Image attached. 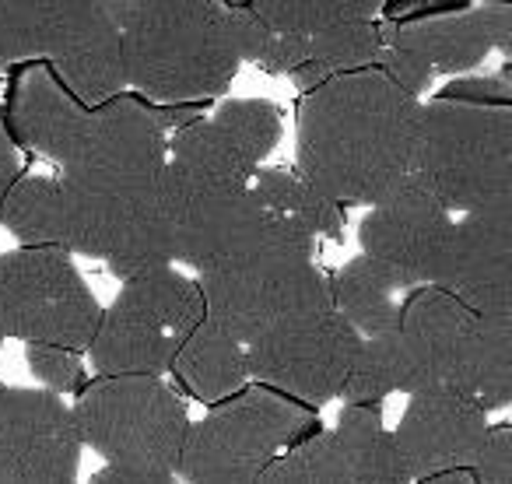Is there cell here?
<instances>
[{
	"label": "cell",
	"instance_id": "1",
	"mask_svg": "<svg viewBox=\"0 0 512 484\" xmlns=\"http://www.w3.org/2000/svg\"><path fill=\"white\" fill-rule=\"evenodd\" d=\"M165 162L169 137L141 102L113 95L92 106L78 148L60 165L74 204V253L102 260L120 281L176 264Z\"/></svg>",
	"mask_w": 512,
	"mask_h": 484
},
{
	"label": "cell",
	"instance_id": "2",
	"mask_svg": "<svg viewBox=\"0 0 512 484\" xmlns=\"http://www.w3.org/2000/svg\"><path fill=\"white\" fill-rule=\"evenodd\" d=\"M421 99L376 64L309 88L299 106V172L344 207H369L411 176Z\"/></svg>",
	"mask_w": 512,
	"mask_h": 484
},
{
	"label": "cell",
	"instance_id": "3",
	"mask_svg": "<svg viewBox=\"0 0 512 484\" xmlns=\"http://www.w3.org/2000/svg\"><path fill=\"white\" fill-rule=\"evenodd\" d=\"M123 81L155 102H200L239 74L225 0H141L120 29Z\"/></svg>",
	"mask_w": 512,
	"mask_h": 484
},
{
	"label": "cell",
	"instance_id": "4",
	"mask_svg": "<svg viewBox=\"0 0 512 484\" xmlns=\"http://www.w3.org/2000/svg\"><path fill=\"white\" fill-rule=\"evenodd\" d=\"M407 179L453 214L512 204V102H421Z\"/></svg>",
	"mask_w": 512,
	"mask_h": 484
},
{
	"label": "cell",
	"instance_id": "5",
	"mask_svg": "<svg viewBox=\"0 0 512 484\" xmlns=\"http://www.w3.org/2000/svg\"><path fill=\"white\" fill-rule=\"evenodd\" d=\"M81 446L106 467L92 484H172L186 435V407L162 376H99L74 404Z\"/></svg>",
	"mask_w": 512,
	"mask_h": 484
},
{
	"label": "cell",
	"instance_id": "6",
	"mask_svg": "<svg viewBox=\"0 0 512 484\" xmlns=\"http://www.w3.org/2000/svg\"><path fill=\"white\" fill-rule=\"evenodd\" d=\"M313 425V411L302 400L274 386H242L218 400L197 425H186L176 481L190 484H253L274 456L299 442Z\"/></svg>",
	"mask_w": 512,
	"mask_h": 484
},
{
	"label": "cell",
	"instance_id": "7",
	"mask_svg": "<svg viewBox=\"0 0 512 484\" xmlns=\"http://www.w3.org/2000/svg\"><path fill=\"white\" fill-rule=\"evenodd\" d=\"M200 320L204 295L197 281L176 271V264L151 267L123 278L120 295L109 302V309H102L85 351H92L99 376H165Z\"/></svg>",
	"mask_w": 512,
	"mask_h": 484
},
{
	"label": "cell",
	"instance_id": "8",
	"mask_svg": "<svg viewBox=\"0 0 512 484\" xmlns=\"http://www.w3.org/2000/svg\"><path fill=\"white\" fill-rule=\"evenodd\" d=\"M102 306L60 246H18L0 253V334L85 351Z\"/></svg>",
	"mask_w": 512,
	"mask_h": 484
},
{
	"label": "cell",
	"instance_id": "9",
	"mask_svg": "<svg viewBox=\"0 0 512 484\" xmlns=\"http://www.w3.org/2000/svg\"><path fill=\"white\" fill-rule=\"evenodd\" d=\"M197 285L207 320L225 327L242 344L330 306V278L313 257L242 260L197 274Z\"/></svg>",
	"mask_w": 512,
	"mask_h": 484
},
{
	"label": "cell",
	"instance_id": "10",
	"mask_svg": "<svg viewBox=\"0 0 512 484\" xmlns=\"http://www.w3.org/2000/svg\"><path fill=\"white\" fill-rule=\"evenodd\" d=\"M358 344L362 334L327 306L246 341V369L256 383L274 386L302 404H327L341 397Z\"/></svg>",
	"mask_w": 512,
	"mask_h": 484
},
{
	"label": "cell",
	"instance_id": "11",
	"mask_svg": "<svg viewBox=\"0 0 512 484\" xmlns=\"http://www.w3.org/2000/svg\"><path fill=\"white\" fill-rule=\"evenodd\" d=\"M264 484H400L393 432L379 404H344L341 418L327 432L302 435L274 456L260 474Z\"/></svg>",
	"mask_w": 512,
	"mask_h": 484
},
{
	"label": "cell",
	"instance_id": "12",
	"mask_svg": "<svg viewBox=\"0 0 512 484\" xmlns=\"http://www.w3.org/2000/svg\"><path fill=\"white\" fill-rule=\"evenodd\" d=\"M81 453L64 393L46 386L0 390V484H67L78 477Z\"/></svg>",
	"mask_w": 512,
	"mask_h": 484
},
{
	"label": "cell",
	"instance_id": "13",
	"mask_svg": "<svg viewBox=\"0 0 512 484\" xmlns=\"http://www.w3.org/2000/svg\"><path fill=\"white\" fill-rule=\"evenodd\" d=\"M456 214L442 207L425 186L414 179L400 183L383 200L369 204L358 225L362 253L383 260L407 285H439L453 246Z\"/></svg>",
	"mask_w": 512,
	"mask_h": 484
},
{
	"label": "cell",
	"instance_id": "14",
	"mask_svg": "<svg viewBox=\"0 0 512 484\" xmlns=\"http://www.w3.org/2000/svg\"><path fill=\"white\" fill-rule=\"evenodd\" d=\"M411 404L390 428L407 481L467 484L463 463L488 432V411L467 393L449 386H425L407 393Z\"/></svg>",
	"mask_w": 512,
	"mask_h": 484
},
{
	"label": "cell",
	"instance_id": "15",
	"mask_svg": "<svg viewBox=\"0 0 512 484\" xmlns=\"http://www.w3.org/2000/svg\"><path fill=\"white\" fill-rule=\"evenodd\" d=\"M43 60L88 106L120 95L127 81L113 0H43Z\"/></svg>",
	"mask_w": 512,
	"mask_h": 484
},
{
	"label": "cell",
	"instance_id": "16",
	"mask_svg": "<svg viewBox=\"0 0 512 484\" xmlns=\"http://www.w3.org/2000/svg\"><path fill=\"white\" fill-rule=\"evenodd\" d=\"M484 327L488 316L474 313L439 285H414L397 320L425 386H449L467 397L484 348Z\"/></svg>",
	"mask_w": 512,
	"mask_h": 484
},
{
	"label": "cell",
	"instance_id": "17",
	"mask_svg": "<svg viewBox=\"0 0 512 484\" xmlns=\"http://www.w3.org/2000/svg\"><path fill=\"white\" fill-rule=\"evenodd\" d=\"M281 141V109L267 99H232L169 141V162L214 179L249 183Z\"/></svg>",
	"mask_w": 512,
	"mask_h": 484
},
{
	"label": "cell",
	"instance_id": "18",
	"mask_svg": "<svg viewBox=\"0 0 512 484\" xmlns=\"http://www.w3.org/2000/svg\"><path fill=\"white\" fill-rule=\"evenodd\" d=\"M439 288L481 316H512V204L456 221Z\"/></svg>",
	"mask_w": 512,
	"mask_h": 484
},
{
	"label": "cell",
	"instance_id": "19",
	"mask_svg": "<svg viewBox=\"0 0 512 484\" xmlns=\"http://www.w3.org/2000/svg\"><path fill=\"white\" fill-rule=\"evenodd\" d=\"M383 43L414 50L421 60H428L435 74L474 71L491 53H502V57L512 53V4L488 0L460 15H432L393 25L390 32H383Z\"/></svg>",
	"mask_w": 512,
	"mask_h": 484
},
{
	"label": "cell",
	"instance_id": "20",
	"mask_svg": "<svg viewBox=\"0 0 512 484\" xmlns=\"http://www.w3.org/2000/svg\"><path fill=\"white\" fill-rule=\"evenodd\" d=\"M88 116L92 106L81 102L60 81V74L36 64L18 78L15 99H11V127L32 151L46 155L50 162H67V155L78 148L85 134Z\"/></svg>",
	"mask_w": 512,
	"mask_h": 484
},
{
	"label": "cell",
	"instance_id": "21",
	"mask_svg": "<svg viewBox=\"0 0 512 484\" xmlns=\"http://www.w3.org/2000/svg\"><path fill=\"white\" fill-rule=\"evenodd\" d=\"M407 292H411V285L400 274H393L383 260L362 253V257L348 260L337 271V278L330 281V306L358 334L369 337L397 327L400 306H404Z\"/></svg>",
	"mask_w": 512,
	"mask_h": 484
},
{
	"label": "cell",
	"instance_id": "22",
	"mask_svg": "<svg viewBox=\"0 0 512 484\" xmlns=\"http://www.w3.org/2000/svg\"><path fill=\"white\" fill-rule=\"evenodd\" d=\"M169 372H176L197 400L218 404L246 386V344L204 316L183 341Z\"/></svg>",
	"mask_w": 512,
	"mask_h": 484
},
{
	"label": "cell",
	"instance_id": "23",
	"mask_svg": "<svg viewBox=\"0 0 512 484\" xmlns=\"http://www.w3.org/2000/svg\"><path fill=\"white\" fill-rule=\"evenodd\" d=\"M0 225L22 246H60L74 253V204L64 179H15L0 204Z\"/></svg>",
	"mask_w": 512,
	"mask_h": 484
},
{
	"label": "cell",
	"instance_id": "24",
	"mask_svg": "<svg viewBox=\"0 0 512 484\" xmlns=\"http://www.w3.org/2000/svg\"><path fill=\"white\" fill-rule=\"evenodd\" d=\"M414 390H425V379L400 330L393 327L362 337L351 372L341 386L344 404H379L383 397H393V393L407 397Z\"/></svg>",
	"mask_w": 512,
	"mask_h": 484
},
{
	"label": "cell",
	"instance_id": "25",
	"mask_svg": "<svg viewBox=\"0 0 512 484\" xmlns=\"http://www.w3.org/2000/svg\"><path fill=\"white\" fill-rule=\"evenodd\" d=\"M249 190L264 207H271L274 214L302 225L316 239H344V204H337L334 197H327L323 190H316L299 169H260L249 179Z\"/></svg>",
	"mask_w": 512,
	"mask_h": 484
},
{
	"label": "cell",
	"instance_id": "26",
	"mask_svg": "<svg viewBox=\"0 0 512 484\" xmlns=\"http://www.w3.org/2000/svg\"><path fill=\"white\" fill-rule=\"evenodd\" d=\"M249 8L281 32H313L376 18L386 0H249Z\"/></svg>",
	"mask_w": 512,
	"mask_h": 484
},
{
	"label": "cell",
	"instance_id": "27",
	"mask_svg": "<svg viewBox=\"0 0 512 484\" xmlns=\"http://www.w3.org/2000/svg\"><path fill=\"white\" fill-rule=\"evenodd\" d=\"M467 484H512V428L488 425L470 460L463 463Z\"/></svg>",
	"mask_w": 512,
	"mask_h": 484
},
{
	"label": "cell",
	"instance_id": "28",
	"mask_svg": "<svg viewBox=\"0 0 512 484\" xmlns=\"http://www.w3.org/2000/svg\"><path fill=\"white\" fill-rule=\"evenodd\" d=\"M25 362H29L32 376L46 386V390L57 393H71L81 383V358L74 348L64 344H43V341H29L25 344Z\"/></svg>",
	"mask_w": 512,
	"mask_h": 484
},
{
	"label": "cell",
	"instance_id": "29",
	"mask_svg": "<svg viewBox=\"0 0 512 484\" xmlns=\"http://www.w3.org/2000/svg\"><path fill=\"white\" fill-rule=\"evenodd\" d=\"M372 64H376L379 71L386 74V78L397 81V85L404 88V92L418 95V99H421V92H425V88H432L435 71L428 67V60H421L414 50H404V46L383 43V46H379V53H376V60H372Z\"/></svg>",
	"mask_w": 512,
	"mask_h": 484
},
{
	"label": "cell",
	"instance_id": "30",
	"mask_svg": "<svg viewBox=\"0 0 512 484\" xmlns=\"http://www.w3.org/2000/svg\"><path fill=\"white\" fill-rule=\"evenodd\" d=\"M15 179H18V148H15V137H11L8 123L0 120V204H4V197H8Z\"/></svg>",
	"mask_w": 512,
	"mask_h": 484
},
{
	"label": "cell",
	"instance_id": "31",
	"mask_svg": "<svg viewBox=\"0 0 512 484\" xmlns=\"http://www.w3.org/2000/svg\"><path fill=\"white\" fill-rule=\"evenodd\" d=\"M225 4H242V0H225Z\"/></svg>",
	"mask_w": 512,
	"mask_h": 484
},
{
	"label": "cell",
	"instance_id": "32",
	"mask_svg": "<svg viewBox=\"0 0 512 484\" xmlns=\"http://www.w3.org/2000/svg\"><path fill=\"white\" fill-rule=\"evenodd\" d=\"M0 344H4V334H0Z\"/></svg>",
	"mask_w": 512,
	"mask_h": 484
},
{
	"label": "cell",
	"instance_id": "33",
	"mask_svg": "<svg viewBox=\"0 0 512 484\" xmlns=\"http://www.w3.org/2000/svg\"><path fill=\"white\" fill-rule=\"evenodd\" d=\"M0 390H4V383H0Z\"/></svg>",
	"mask_w": 512,
	"mask_h": 484
}]
</instances>
